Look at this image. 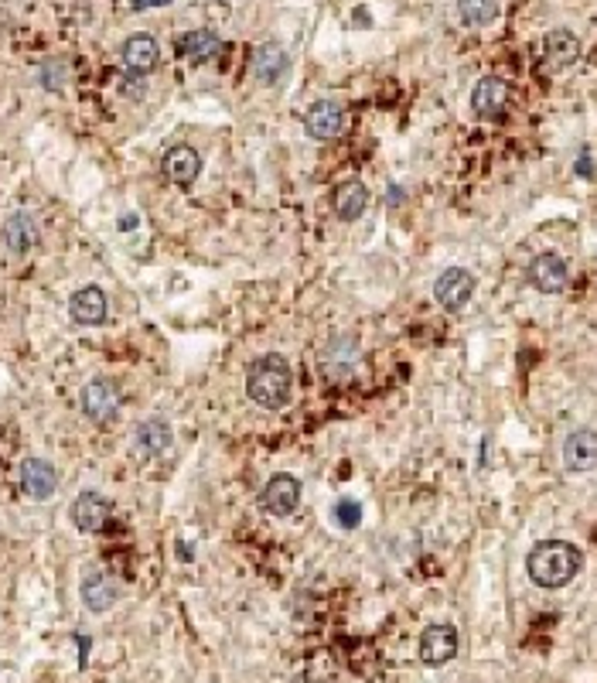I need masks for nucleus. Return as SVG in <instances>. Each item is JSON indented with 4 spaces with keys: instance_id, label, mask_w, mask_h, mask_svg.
Returning a JSON list of instances; mask_svg holds the SVG:
<instances>
[{
    "instance_id": "0eeeda50",
    "label": "nucleus",
    "mask_w": 597,
    "mask_h": 683,
    "mask_svg": "<svg viewBox=\"0 0 597 683\" xmlns=\"http://www.w3.org/2000/svg\"><path fill=\"white\" fill-rule=\"evenodd\" d=\"M529 284L543 291V295H560L570 280V267L560 253H539L536 260L529 264Z\"/></svg>"
},
{
    "instance_id": "6ab92c4d",
    "label": "nucleus",
    "mask_w": 597,
    "mask_h": 683,
    "mask_svg": "<svg viewBox=\"0 0 597 683\" xmlns=\"http://www.w3.org/2000/svg\"><path fill=\"white\" fill-rule=\"evenodd\" d=\"M79 594H82V605L99 615V612H109L120 602V585L109 575H103V571H96V575H86Z\"/></svg>"
},
{
    "instance_id": "f257e3e1",
    "label": "nucleus",
    "mask_w": 597,
    "mask_h": 683,
    "mask_svg": "<svg viewBox=\"0 0 597 683\" xmlns=\"http://www.w3.org/2000/svg\"><path fill=\"white\" fill-rule=\"evenodd\" d=\"M246 393H249V400L257 407H263V410H280V407H287L294 397L291 362L280 356V352H266V356L253 359V362H249V373H246Z\"/></svg>"
},
{
    "instance_id": "cd10ccee",
    "label": "nucleus",
    "mask_w": 597,
    "mask_h": 683,
    "mask_svg": "<svg viewBox=\"0 0 597 683\" xmlns=\"http://www.w3.org/2000/svg\"><path fill=\"white\" fill-rule=\"evenodd\" d=\"M137 226V216H123V226L120 229H134Z\"/></svg>"
},
{
    "instance_id": "f03ea898",
    "label": "nucleus",
    "mask_w": 597,
    "mask_h": 683,
    "mask_svg": "<svg viewBox=\"0 0 597 683\" xmlns=\"http://www.w3.org/2000/svg\"><path fill=\"white\" fill-rule=\"evenodd\" d=\"M583 557L581 550L567 540H543L529 550L526 557V571L533 577V585L539 588H567L574 577L581 575Z\"/></svg>"
},
{
    "instance_id": "393cba45",
    "label": "nucleus",
    "mask_w": 597,
    "mask_h": 683,
    "mask_svg": "<svg viewBox=\"0 0 597 683\" xmlns=\"http://www.w3.org/2000/svg\"><path fill=\"white\" fill-rule=\"evenodd\" d=\"M331 519H335L341 529L362 527V502H359V499H338L335 506H331Z\"/></svg>"
},
{
    "instance_id": "7ed1b4c3",
    "label": "nucleus",
    "mask_w": 597,
    "mask_h": 683,
    "mask_svg": "<svg viewBox=\"0 0 597 683\" xmlns=\"http://www.w3.org/2000/svg\"><path fill=\"white\" fill-rule=\"evenodd\" d=\"M355 366H359V339H355L352 332H341V335H331V339L324 342L322 373L331 383H345L355 373Z\"/></svg>"
},
{
    "instance_id": "a211bd4d",
    "label": "nucleus",
    "mask_w": 597,
    "mask_h": 683,
    "mask_svg": "<svg viewBox=\"0 0 597 683\" xmlns=\"http://www.w3.org/2000/svg\"><path fill=\"white\" fill-rule=\"evenodd\" d=\"M171 424L164 417H147L137 424L134 431V448H137L140 458H157L171 448Z\"/></svg>"
},
{
    "instance_id": "1a4fd4ad",
    "label": "nucleus",
    "mask_w": 597,
    "mask_h": 683,
    "mask_svg": "<svg viewBox=\"0 0 597 683\" xmlns=\"http://www.w3.org/2000/svg\"><path fill=\"white\" fill-rule=\"evenodd\" d=\"M508 107V82L499 76H485L478 79V86L471 89V109H475L481 120H495L502 117Z\"/></svg>"
},
{
    "instance_id": "f3484780",
    "label": "nucleus",
    "mask_w": 597,
    "mask_h": 683,
    "mask_svg": "<svg viewBox=\"0 0 597 683\" xmlns=\"http://www.w3.org/2000/svg\"><path fill=\"white\" fill-rule=\"evenodd\" d=\"M109 512H113V506H109L107 496H99V492H82V496L72 502V523H76L82 533H99V529L109 523Z\"/></svg>"
},
{
    "instance_id": "b1692460",
    "label": "nucleus",
    "mask_w": 597,
    "mask_h": 683,
    "mask_svg": "<svg viewBox=\"0 0 597 683\" xmlns=\"http://www.w3.org/2000/svg\"><path fill=\"white\" fill-rule=\"evenodd\" d=\"M458 17L468 28H485L499 17V0H458Z\"/></svg>"
},
{
    "instance_id": "4468645a",
    "label": "nucleus",
    "mask_w": 597,
    "mask_h": 683,
    "mask_svg": "<svg viewBox=\"0 0 597 683\" xmlns=\"http://www.w3.org/2000/svg\"><path fill=\"white\" fill-rule=\"evenodd\" d=\"M161 171H164V178L168 182H174L178 188H188L195 178H199L201 171V157L195 147H188V144H178V147H171L168 154H164V161H161Z\"/></svg>"
},
{
    "instance_id": "4be33fe9",
    "label": "nucleus",
    "mask_w": 597,
    "mask_h": 683,
    "mask_svg": "<svg viewBox=\"0 0 597 683\" xmlns=\"http://www.w3.org/2000/svg\"><path fill=\"white\" fill-rule=\"evenodd\" d=\"M4 243H7V249L17 253V257L31 253V247L38 243V222H34L28 212L7 216V222H4Z\"/></svg>"
},
{
    "instance_id": "aec40b11",
    "label": "nucleus",
    "mask_w": 597,
    "mask_h": 683,
    "mask_svg": "<svg viewBox=\"0 0 597 683\" xmlns=\"http://www.w3.org/2000/svg\"><path fill=\"white\" fill-rule=\"evenodd\" d=\"M331 205H335V216L341 222H355L368 209V188L362 182H355V178L352 182H341L335 188V195H331Z\"/></svg>"
},
{
    "instance_id": "412c9836",
    "label": "nucleus",
    "mask_w": 597,
    "mask_h": 683,
    "mask_svg": "<svg viewBox=\"0 0 597 683\" xmlns=\"http://www.w3.org/2000/svg\"><path fill=\"white\" fill-rule=\"evenodd\" d=\"M543 55H546V65H550V69H567V65H574L581 59V42H577V34L567 32V28H556V32L546 34Z\"/></svg>"
},
{
    "instance_id": "5701e85b",
    "label": "nucleus",
    "mask_w": 597,
    "mask_h": 683,
    "mask_svg": "<svg viewBox=\"0 0 597 683\" xmlns=\"http://www.w3.org/2000/svg\"><path fill=\"white\" fill-rule=\"evenodd\" d=\"M178 51L188 62H212L222 51V42L212 32H188L184 38H178Z\"/></svg>"
},
{
    "instance_id": "dca6fc26",
    "label": "nucleus",
    "mask_w": 597,
    "mask_h": 683,
    "mask_svg": "<svg viewBox=\"0 0 597 683\" xmlns=\"http://www.w3.org/2000/svg\"><path fill=\"white\" fill-rule=\"evenodd\" d=\"M69 314L79 325H103L109 314V301L99 287H79L76 295L69 297Z\"/></svg>"
},
{
    "instance_id": "ddd939ff",
    "label": "nucleus",
    "mask_w": 597,
    "mask_h": 683,
    "mask_svg": "<svg viewBox=\"0 0 597 683\" xmlns=\"http://www.w3.org/2000/svg\"><path fill=\"white\" fill-rule=\"evenodd\" d=\"M564 465L574 475H583L597 465V431L591 427H577L574 435H567L564 441Z\"/></svg>"
},
{
    "instance_id": "423d86ee",
    "label": "nucleus",
    "mask_w": 597,
    "mask_h": 683,
    "mask_svg": "<svg viewBox=\"0 0 597 683\" xmlns=\"http://www.w3.org/2000/svg\"><path fill=\"white\" fill-rule=\"evenodd\" d=\"M260 506L270 516H294L297 506H301V482L294 479V475H274L263 485Z\"/></svg>"
},
{
    "instance_id": "20e7f679",
    "label": "nucleus",
    "mask_w": 597,
    "mask_h": 683,
    "mask_svg": "<svg viewBox=\"0 0 597 683\" xmlns=\"http://www.w3.org/2000/svg\"><path fill=\"white\" fill-rule=\"evenodd\" d=\"M475 287H478V280L471 270H464V267H447L444 274L437 277V284H434V297H437L441 308L461 311L475 297Z\"/></svg>"
},
{
    "instance_id": "9d476101",
    "label": "nucleus",
    "mask_w": 597,
    "mask_h": 683,
    "mask_svg": "<svg viewBox=\"0 0 597 683\" xmlns=\"http://www.w3.org/2000/svg\"><path fill=\"white\" fill-rule=\"evenodd\" d=\"M21 489H24L31 499L45 502V499H51L55 489H59V472H55V465L45 462V458H24V462H21Z\"/></svg>"
},
{
    "instance_id": "f8f14e48",
    "label": "nucleus",
    "mask_w": 597,
    "mask_h": 683,
    "mask_svg": "<svg viewBox=\"0 0 597 683\" xmlns=\"http://www.w3.org/2000/svg\"><path fill=\"white\" fill-rule=\"evenodd\" d=\"M120 62L130 76H147L161 62V48H157V42H154L151 34H134V38L123 42Z\"/></svg>"
},
{
    "instance_id": "bb28decb",
    "label": "nucleus",
    "mask_w": 597,
    "mask_h": 683,
    "mask_svg": "<svg viewBox=\"0 0 597 683\" xmlns=\"http://www.w3.org/2000/svg\"><path fill=\"white\" fill-rule=\"evenodd\" d=\"M154 4H168V0H134V7L144 11V7H154Z\"/></svg>"
},
{
    "instance_id": "9b49d317",
    "label": "nucleus",
    "mask_w": 597,
    "mask_h": 683,
    "mask_svg": "<svg viewBox=\"0 0 597 683\" xmlns=\"http://www.w3.org/2000/svg\"><path fill=\"white\" fill-rule=\"evenodd\" d=\"M304 130L314 140H335L345 130V109L331 103V99H318L314 107L307 109L304 117Z\"/></svg>"
},
{
    "instance_id": "2eb2a0df",
    "label": "nucleus",
    "mask_w": 597,
    "mask_h": 683,
    "mask_svg": "<svg viewBox=\"0 0 597 683\" xmlns=\"http://www.w3.org/2000/svg\"><path fill=\"white\" fill-rule=\"evenodd\" d=\"M287 69H291V55H287L284 45L266 42V45L253 51V76L260 79L263 86H276L280 79L287 76Z\"/></svg>"
},
{
    "instance_id": "a878e982",
    "label": "nucleus",
    "mask_w": 597,
    "mask_h": 683,
    "mask_svg": "<svg viewBox=\"0 0 597 683\" xmlns=\"http://www.w3.org/2000/svg\"><path fill=\"white\" fill-rule=\"evenodd\" d=\"M38 76H42V86H45V89L59 93L61 86H65V65H61V62H45Z\"/></svg>"
},
{
    "instance_id": "6e6552de",
    "label": "nucleus",
    "mask_w": 597,
    "mask_h": 683,
    "mask_svg": "<svg viewBox=\"0 0 597 683\" xmlns=\"http://www.w3.org/2000/svg\"><path fill=\"white\" fill-rule=\"evenodd\" d=\"M82 410L86 417L96 424H109V420L120 414V389L113 387L109 379H92L82 389Z\"/></svg>"
},
{
    "instance_id": "39448f33",
    "label": "nucleus",
    "mask_w": 597,
    "mask_h": 683,
    "mask_svg": "<svg viewBox=\"0 0 597 683\" xmlns=\"http://www.w3.org/2000/svg\"><path fill=\"white\" fill-rule=\"evenodd\" d=\"M454 656H458V629L444 625V622L427 625L424 636H420V660L427 667H444Z\"/></svg>"
}]
</instances>
